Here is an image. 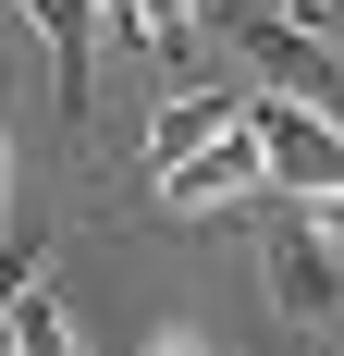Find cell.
Returning <instances> with one entry per match:
<instances>
[{"label":"cell","mask_w":344,"mask_h":356,"mask_svg":"<svg viewBox=\"0 0 344 356\" xmlns=\"http://www.w3.org/2000/svg\"><path fill=\"white\" fill-rule=\"evenodd\" d=\"M258 184H271V147H258V123H234V136H209L197 160L160 172V209L172 221H221V209H246Z\"/></svg>","instance_id":"cell-1"},{"label":"cell","mask_w":344,"mask_h":356,"mask_svg":"<svg viewBox=\"0 0 344 356\" xmlns=\"http://www.w3.org/2000/svg\"><path fill=\"white\" fill-rule=\"evenodd\" d=\"M258 270H271V307H283V320H332V307H344V246H332V234H308L295 209L271 221Z\"/></svg>","instance_id":"cell-2"},{"label":"cell","mask_w":344,"mask_h":356,"mask_svg":"<svg viewBox=\"0 0 344 356\" xmlns=\"http://www.w3.org/2000/svg\"><path fill=\"white\" fill-rule=\"evenodd\" d=\"M246 111H258V74H246V86H234V74H209V86L185 74V86L160 99V123H148V172H172V160H197L209 136H234Z\"/></svg>","instance_id":"cell-3"},{"label":"cell","mask_w":344,"mask_h":356,"mask_svg":"<svg viewBox=\"0 0 344 356\" xmlns=\"http://www.w3.org/2000/svg\"><path fill=\"white\" fill-rule=\"evenodd\" d=\"M37 25V49H49V86H62V123H86V86H99V0H13Z\"/></svg>","instance_id":"cell-4"},{"label":"cell","mask_w":344,"mask_h":356,"mask_svg":"<svg viewBox=\"0 0 344 356\" xmlns=\"http://www.w3.org/2000/svg\"><path fill=\"white\" fill-rule=\"evenodd\" d=\"M0 332H13V356H86V344H74V320H62V295H49V283H25V295H13V320H0Z\"/></svg>","instance_id":"cell-5"},{"label":"cell","mask_w":344,"mask_h":356,"mask_svg":"<svg viewBox=\"0 0 344 356\" xmlns=\"http://www.w3.org/2000/svg\"><path fill=\"white\" fill-rule=\"evenodd\" d=\"M37 270H49V246H37V234H0V320H13V295H25Z\"/></svg>","instance_id":"cell-6"},{"label":"cell","mask_w":344,"mask_h":356,"mask_svg":"<svg viewBox=\"0 0 344 356\" xmlns=\"http://www.w3.org/2000/svg\"><path fill=\"white\" fill-rule=\"evenodd\" d=\"M148 356H221V344H209V332H160Z\"/></svg>","instance_id":"cell-7"},{"label":"cell","mask_w":344,"mask_h":356,"mask_svg":"<svg viewBox=\"0 0 344 356\" xmlns=\"http://www.w3.org/2000/svg\"><path fill=\"white\" fill-rule=\"evenodd\" d=\"M295 13H308V25H344V0H295Z\"/></svg>","instance_id":"cell-8"},{"label":"cell","mask_w":344,"mask_h":356,"mask_svg":"<svg viewBox=\"0 0 344 356\" xmlns=\"http://www.w3.org/2000/svg\"><path fill=\"white\" fill-rule=\"evenodd\" d=\"M0 184H13V111H0Z\"/></svg>","instance_id":"cell-9"}]
</instances>
